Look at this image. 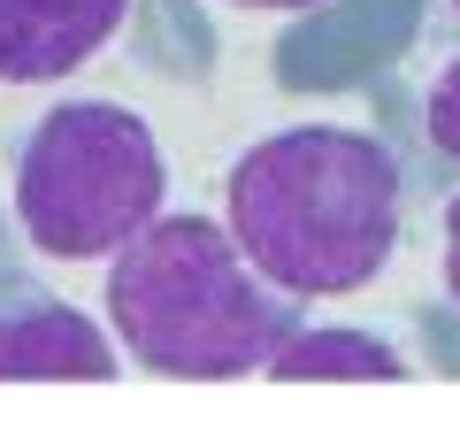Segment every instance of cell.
<instances>
[{"label": "cell", "mask_w": 460, "mask_h": 445, "mask_svg": "<svg viewBox=\"0 0 460 445\" xmlns=\"http://www.w3.org/2000/svg\"><path fill=\"white\" fill-rule=\"evenodd\" d=\"M277 284L246 262L230 223L154 215L108 262V323L123 353L162 377H253L292 338Z\"/></svg>", "instance_id": "obj_2"}, {"label": "cell", "mask_w": 460, "mask_h": 445, "mask_svg": "<svg viewBox=\"0 0 460 445\" xmlns=\"http://www.w3.org/2000/svg\"><path fill=\"white\" fill-rule=\"evenodd\" d=\"M162 200V138L123 100H62L16 154V223L47 262H115Z\"/></svg>", "instance_id": "obj_3"}, {"label": "cell", "mask_w": 460, "mask_h": 445, "mask_svg": "<svg viewBox=\"0 0 460 445\" xmlns=\"http://www.w3.org/2000/svg\"><path fill=\"white\" fill-rule=\"evenodd\" d=\"M131 0H0V85H54L123 31Z\"/></svg>", "instance_id": "obj_4"}, {"label": "cell", "mask_w": 460, "mask_h": 445, "mask_svg": "<svg viewBox=\"0 0 460 445\" xmlns=\"http://www.w3.org/2000/svg\"><path fill=\"white\" fill-rule=\"evenodd\" d=\"M115 338L100 323H84L77 307H23L0 315V384L8 377H115Z\"/></svg>", "instance_id": "obj_5"}, {"label": "cell", "mask_w": 460, "mask_h": 445, "mask_svg": "<svg viewBox=\"0 0 460 445\" xmlns=\"http://www.w3.org/2000/svg\"><path fill=\"white\" fill-rule=\"evenodd\" d=\"M453 8H460V0H453Z\"/></svg>", "instance_id": "obj_10"}, {"label": "cell", "mask_w": 460, "mask_h": 445, "mask_svg": "<svg viewBox=\"0 0 460 445\" xmlns=\"http://www.w3.org/2000/svg\"><path fill=\"white\" fill-rule=\"evenodd\" d=\"M422 131H429V147H438L445 162H460V62H445V77L429 85V100H422Z\"/></svg>", "instance_id": "obj_7"}, {"label": "cell", "mask_w": 460, "mask_h": 445, "mask_svg": "<svg viewBox=\"0 0 460 445\" xmlns=\"http://www.w3.org/2000/svg\"><path fill=\"white\" fill-rule=\"evenodd\" d=\"M223 215L284 299H338L399 254V162L345 123H292L230 162Z\"/></svg>", "instance_id": "obj_1"}, {"label": "cell", "mask_w": 460, "mask_h": 445, "mask_svg": "<svg viewBox=\"0 0 460 445\" xmlns=\"http://www.w3.org/2000/svg\"><path fill=\"white\" fill-rule=\"evenodd\" d=\"M230 8H261V16H299V8H323V0H230Z\"/></svg>", "instance_id": "obj_9"}, {"label": "cell", "mask_w": 460, "mask_h": 445, "mask_svg": "<svg viewBox=\"0 0 460 445\" xmlns=\"http://www.w3.org/2000/svg\"><path fill=\"white\" fill-rule=\"evenodd\" d=\"M445 292L460 299V200L445 208Z\"/></svg>", "instance_id": "obj_8"}, {"label": "cell", "mask_w": 460, "mask_h": 445, "mask_svg": "<svg viewBox=\"0 0 460 445\" xmlns=\"http://www.w3.org/2000/svg\"><path fill=\"white\" fill-rule=\"evenodd\" d=\"M269 377L284 384H307V377H407V361H399L384 338H368V330H292L277 353H269Z\"/></svg>", "instance_id": "obj_6"}]
</instances>
